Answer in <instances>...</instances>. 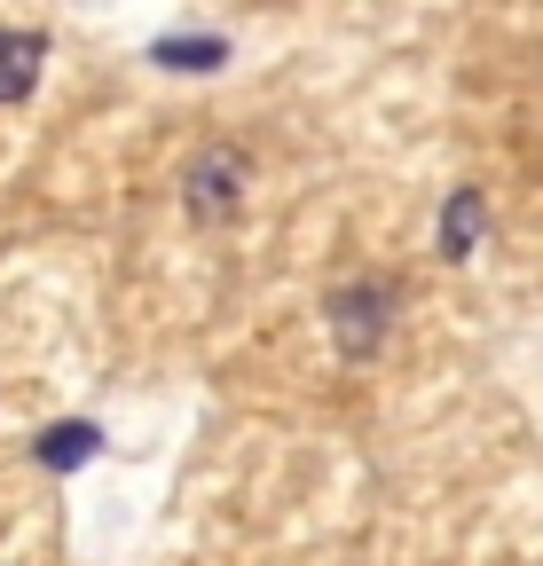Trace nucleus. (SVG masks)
<instances>
[{
	"label": "nucleus",
	"mask_w": 543,
	"mask_h": 566,
	"mask_svg": "<svg viewBox=\"0 0 543 566\" xmlns=\"http://www.w3.org/2000/svg\"><path fill=\"white\" fill-rule=\"evenodd\" d=\"M481 237H489V197L481 189H449V205H441V260H472Z\"/></svg>",
	"instance_id": "3"
},
{
	"label": "nucleus",
	"mask_w": 543,
	"mask_h": 566,
	"mask_svg": "<svg viewBox=\"0 0 543 566\" xmlns=\"http://www.w3.org/2000/svg\"><path fill=\"white\" fill-rule=\"evenodd\" d=\"M221 55H229L221 40H166V48H158V63H166V71H213Z\"/></svg>",
	"instance_id": "6"
},
{
	"label": "nucleus",
	"mask_w": 543,
	"mask_h": 566,
	"mask_svg": "<svg viewBox=\"0 0 543 566\" xmlns=\"http://www.w3.org/2000/svg\"><path fill=\"white\" fill-rule=\"evenodd\" d=\"M331 315V346H338V363H370V354L386 346L394 315H401V292L386 275H355V283H338V292L323 300Z\"/></svg>",
	"instance_id": "1"
},
{
	"label": "nucleus",
	"mask_w": 543,
	"mask_h": 566,
	"mask_svg": "<svg viewBox=\"0 0 543 566\" xmlns=\"http://www.w3.org/2000/svg\"><path fill=\"white\" fill-rule=\"evenodd\" d=\"M95 449H103V433H95V424H87V417H72V424H48V433H40V449H32V457H40L48 472H72V464H87Z\"/></svg>",
	"instance_id": "5"
},
{
	"label": "nucleus",
	"mask_w": 543,
	"mask_h": 566,
	"mask_svg": "<svg viewBox=\"0 0 543 566\" xmlns=\"http://www.w3.org/2000/svg\"><path fill=\"white\" fill-rule=\"evenodd\" d=\"M244 181H252V158H244V150H229V142L197 150V166L181 174V205H189V221H206V229L237 221V212H244Z\"/></svg>",
	"instance_id": "2"
},
{
	"label": "nucleus",
	"mask_w": 543,
	"mask_h": 566,
	"mask_svg": "<svg viewBox=\"0 0 543 566\" xmlns=\"http://www.w3.org/2000/svg\"><path fill=\"white\" fill-rule=\"evenodd\" d=\"M40 63H48L40 32H0V103H24L40 87Z\"/></svg>",
	"instance_id": "4"
}]
</instances>
